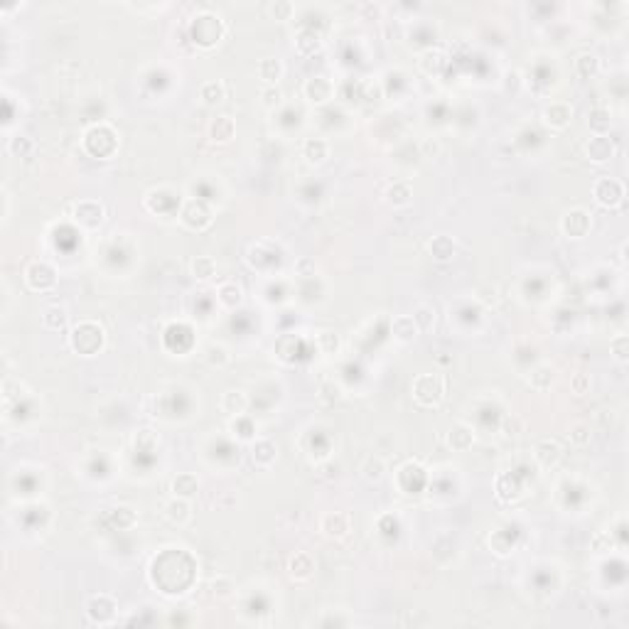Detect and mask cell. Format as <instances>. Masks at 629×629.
Listing matches in <instances>:
<instances>
[{"label":"cell","mask_w":629,"mask_h":629,"mask_svg":"<svg viewBox=\"0 0 629 629\" xmlns=\"http://www.w3.org/2000/svg\"><path fill=\"white\" fill-rule=\"evenodd\" d=\"M227 35V23L217 13H199L190 23V40L199 50H212Z\"/></svg>","instance_id":"obj_1"},{"label":"cell","mask_w":629,"mask_h":629,"mask_svg":"<svg viewBox=\"0 0 629 629\" xmlns=\"http://www.w3.org/2000/svg\"><path fill=\"white\" fill-rule=\"evenodd\" d=\"M69 347L81 356H94L106 347V329L94 319H81L72 327Z\"/></svg>","instance_id":"obj_2"},{"label":"cell","mask_w":629,"mask_h":629,"mask_svg":"<svg viewBox=\"0 0 629 629\" xmlns=\"http://www.w3.org/2000/svg\"><path fill=\"white\" fill-rule=\"evenodd\" d=\"M413 398L423 408H438L445 398V376L440 374H418L413 379Z\"/></svg>","instance_id":"obj_3"},{"label":"cell","mask_w":629,"mask_h":629,"mask_svg":"<svg viewBox=\"0 0 629 629\" xmlns=\"http://www.w3.org/2000/svg\"><path fill=\"white\" fill-rule=\"evenodd\" d=\"M72 219H74V224L79 229H84V232H96V229L106 222V209H103V204L96 202V199H81V202L74 204Z\"/></svg>","instance_id":"obj_4"},{"label":"cell","mask_w":629,"mask_h":629,"mask_svg":"<svg viewBox=\"0 0 629 629\" xmlns=\"http://www.w3.org/2000/svg\"><path fill=\"white\" fill-rule=\"evenodd\" d=\"M625 195H627L625 185H622V180H617V177H600V180H595V185H592V197L605 209H620L622 202H625Z\"/></svg>","instance_id":"obj_5"},{"label":"cell","mask_w":629,"mask_h":629,"mask_svg":"<svg viewBox=\"0 0 629 629\" xmlns=\"http://www.w3.org/2000/svg\"><path fill=\"white\" fill-rule=\"evenodd\" d=\"M177 219H180L187 229H192V232H204V229L212 224L214 214H212V207H209L204 199H187V202L182 204Z\"/></svg>","instance_id":"obj_6"},{"label":"cell","mask_w":629,"mask_h":629,"mask_svg":"<svg viewBox=\"0 0 629 629\" xmlns=\"http://www.w3.org/2000/svg\"><path fill=\"white\" fill-rule=\"evenodd\" d=\"M592 229V214L585 207H573L560 217V234L565 239L580 241L590 234Z\"/></svg>","instance_id":"obj_7"},{"label":"cell","mask_w":629,"mask_h":629,"mask_svg":"<svg viewBox=\"0 0 629 629\" xmlns=\"http://www.w3.org/2000/svg\"><path fill=\"white\" fill-rule=\"evenodd\" d=\"M334 94H337V86H334V81L329 76L317 74V76L305 79V84H302V96H305V101L314 108L327 106L334 98Z\"/></svg>","instance_id":"obj_8"},{"label":"cell","mask_w":629,"mask_h":629,"mask_svg":"<svg viewBox=\"0 0 629 629\" xmlns=\"http://www.w3.org/2000/svg\"><path fill=\"white\" fill-rule=\"evenodd\" d=\"M116 600L111 595H106V592L89 597L86 602V617L91 625H113L116 622Z\"/></svg>","instance_id":"obj_9"},{"label":"cell","mask_w":629,"mask_h":629,"mask_svg":"<svg viewBox=\"0 0 629 629\" xmlns=\"http://www.w3.org/2000/svg\"><path fill=\"white\" fill-rule=\"evenodd\" d=\"M25 283H28L30 290L47 293L57 285V271L50 264H45V261H33L25 268Z\"/></svg>","instance_id":"obj_10"},{"label":"cell","mask_w":629,"mask_h":629,"mask_svg":"<svg viewBox=\"0 0 629 629\" xmlns=\"http://www.w3.org/2000/svg\"><path fill=\"white\" fill-rule=\"evenodd\" d=\"M319 531L329 541H342L352 531V516L347 511H327L319 518Z\"/></svg>","instance_id":"obj_11"},{"label":"cell","mask_w":629,"mask_h":629,"mask_svg":"<svg viewBox=\"0 0 629 629\" xmlns=\"http://www.w3.org/2000/svg\"><path fill=\"white\" fill-rule=\"evenodd\" d=\"M541 120L550 130H565L573 120V106L568 101H550L543 108Z\"/></svg>","instance_id":"obj_12"},{"label":"cell","mask_w":629,"mask_h":629,"mask_svg":"<svg viewBox=\"0 0 629 629\" xmlns=\"http://www.w3.org/2000/svg\"><path fill=\"white\" fill-rule=\"evenodd\" d=\"M533 460L541 470H553L558 468V463L563 460V445L553 438H546L541 443H536L533 448Z\"/></svg>","instance_id":"obj_13"},{"label":"cell","mask_w":629,"mask_h":629,"mask_svg":"<svg viewBox=\"0 0 629 629\" xmlns=\"http://www.w3.org/2000/svg\"><path fill=\"white\" fill-rule=\"evenodd\" d=\"M236 135V120L232 116H227V113H219V116H214L212 120H209L207 125V138L212 140V143L217 145H227L232 143Z\"/></svg>","instance_id":"obj_14"},{"label":"cell","mask_w":629,"mask_h":629,"mask_svg":"<svg viewBox=\"0 0 629 629\" xmlns=\"http://www.w3.org/2000/svg\"><path fill=\"white\" fill-rule=\"evenodd\" d=\"M162 516L172 523V526H187L192 521V504L190 499H182V497H172L162 504Z\"/></svg>","instance_id":"obj_15"},{"label":"cell","mask_w":629,"mask_h":629,"mask_svg":"<svg viewBox=\"0 0 629 629\" xmlns=\"http://www.w3.org/2000/svg\"><path fill=\"white\" fill-rule=\"evenodd\" d=\"M615 143H612V138H607V135H592V138L585 143V155H588L590 162H595V165H605L607 160H612L615 157Z\"/></svg>","instance_id":"obj_16"},{"label":"cell","mask_w":629,"mask_h":629,"mask_svg":"<svg viewBox=\"0 0 629 629\" xmlns=\"http://www.w3.org/2000/svg\"><path fill=\"white\" fill-rule=\"evenodd\" d=\"M477 435H475V428L470 426V423H453L448 431V445L453 453H468V450L475 445Z\"/></svg>","instance_id":"obj_17"},{"label":"cell","mask_w":629,"mask_h":629,"mask_svg":"<svg viewBox=\"0 0 629 629\" xmlns=\"http://www.w3.org/2000/svg\"><path fill=\"white\" fill-rule=\"evenodd\" d=\"M249 393L241 391V389H227L222 393V398H219V408H222V413H227L229 418H236V416H244L246 411H249Z\"/></svg>","instance_id":"obj_18"},{"label":"cell","mask_w":629,"mask_h":629,"mask_svg":"<svg viewBox=\"0 0 629 629\" xmlns=\"http://www.w3.org/2000/svg\"><path fill=\"white\" fill-rule=\"evenodd\" d=\"M384 202L393 209H403L413 202V187L408 180H393L384 190Z\"/></svg>","instance_id":"obj_19"},{"label":"cell","mask_w":629,"mask_h":629,"mask_svg":"<svg viewBox=\"0 0 629 629\" xmlns=\"http://www.w3.org/2000/svg\"><path fill=\"white\" fill-rule=\"evenodd\" d=\"M288 575H290L295 583H307L314 575L312 555L305 553V550H298L295 555H290V560H288Z\"/></svg>","instance_id":"obj_20"},{"label":"cell","mask_w":629,"mask_h":629,"mask_svg":"<svg viewBox=\"0 0 629 629\" xmlns=\"http://www.w3.org/2000/svg\"><path fill=\"white\" fill-rule=\"evenodd\" d=\"M251 460H254V465L261 470L273 468V463L278 460V448H276L273 440H268V438L254 440V445H251Z\"/></svg>","instance_id":"obj_21"},{"label":"cell","mask_w":629,"mask_h":629,"mask_svg":"<svg viewBox=\"0 0 629 629\" xmlns=\"http://www.w3.org/2000/svg\"><path fill=\"white\" fill-rule=\"evenodd\" d=\"M329 153H332V145H329L327 138H305L302 140V157H305L307 165H324L327 162Z\"/></svg>","instance_id":"obj_22"},{"label":"cell","mask_w":629,"mask_h":629,"mask_svg":"<svg viewBox=\"0 0 629 629\" xmlns=\"http://www.w3.org/2000/svg\"><path fill=\"white\" fill-rule=\"evenodd\" d=\"M418 67H421L423 74L428 76H438L440 72L448 67V55H445L440 47H428V50L421 52V60H418Z\"/></svg>","instance_id":"obj_23"},{"label":"cell","mask_w":629,"mask_h":629,"mask_svg":"<svg viewBox=\"0 0 629 629\" xmlns=\"http://www.w3.org/2000/svg\"><path fill=\"white\" fill-rule=\"evenodd\" d=\"M391 337L398 344H411L418 337V327L411 314H396L391 319Z\"/></svg>","instance_id":"obj_24"},{"label":"cell","mask_w":629,"mask_h":629,"mask_svg":"<svg viewBox=\"0 0 629 629\" xmlns=\"http://www.w3.org/2000/svg\"><path fill=\"white\" fill-rule=\"evenodd\" d=\"M217 302L224 310H236L244 302V288L236 280H224L217 288Z\"/></svg>","instance_id":"obj_25"},{"label":"cell","mask_w":629,"mask_h":629,"mask_svg":"<svg viewBox=\"0 0 629 629\" xmlns=\"http://www.w3.org/2000/svg\"><path fill=\"white\" fill-rule=\"evenodd\" d=\"M428 254H431L435 261L445 264V261L455 259V254H458V244H455V239H453V236H448V234L433 236V239L428 241Z\"/></svg>","instance_id":"obj_26"},{"label":"cell","mask_w":629,"mask_h":629,"mask_svg":"<svg viewBox=\"0 0 629 629\" xmlns=\"http://www.w3.org/2000/svg\"><path fill=\"white\" fill-rule=\"evenodd\" d=\"M555 376H558L555 366H550V364H538V366H533V369L526 374V384L531 386L533 391H548L550 386L555 384Z\"/></svg>","instance_id":"obj_27"},{"label":"cell","mask_w":629,"mask_h":629,"mask_svg":"<svg viewBox=\"0 0 629 629\" xmlns=\"http://www.w3.org/2000/svg\"><path fill=\"white\" fill-rule=\"evenodd\" d=\"M170 492H172V497H182V499L192 502L199 492L197 475H192V472H182V475H177L175 480L170 482Z\"/></svg>","instance_id":"obj_28"},{"label":"cell","mask_w":629,"mask_h":629,"mask_svg":"<svg viewBox=\"0 0 629 629\" xmlns=\"http://www.w3.org/2000/svg\"><path fill=\"white\" fill-rule=\"evenodd\" d=\"M224 98H227V84L222 79H209L199 86V101L204 106H219L224 103Z\"/></svg>","instance_id":"obj_29"},{"label":"cell","mask_w":629,"mask_h":629,"mask_svg":"<svg viewBox=\"0 0 629 629\" xmlns=\"http://www.w3.org/2000/svg\"><path fill=\"white\" fill-rule=\"evenodd\" d=\"M256 72H259V79H264L266 86H276L283 79V74H285V64L278 57H264L259 62V67H256Z\"/></svg>","instance_id":"obj_30"},{"label":"cell","mask_w":629,"mask_h":629,"mask_svg":"<svg viewBox=\"0 0 629 629\" xmlns=\"http://www.w3.org/2000/svg\"><path fill=\"white\" fill-rule=\"evenodd\" d=\"M413 322H416L418 332H433L435 329V319H438V310H435L433 302H418L416 310H413Z\"/></svg>","instance_id":"obj_31"},{"label":"cell","mask_w":629,"mask_h":629,"mask_svg":"<svg viewBox=\"0 0 629 629\" xmlns=\"http://www.w3.org/2000/svg\"><path fill=\"white\" fill-rule=\"evenodd\" d=\"M322 45H324L322 35L314 33V30H310V28L300 30L295 38V50H298V55H302V57H310V55H314V52H319Z\"/></svg>","instance_id":"obj_32"},{"label":"cell","mask_w":629,"mask_h":629,"mask_svg":"<svg viewBox=\"0 0 629 629\" xmlns=\"http://www.w3.org/2000/svg\"><path fill=\"white\" fill-rule=\"evenodd\" d=\"M204 361H207L212 369H224V366L232 364V352H229L227 344L209 342L207 347H204Z\"/></svg>","instance_id":"obj_33"},{"label":"cell","mask_w":629,"mask_h":629,"mask_svg":"<svg viewBox=\"0 0 629 629\" xmlns=\"http://www.w3.org/2000/svg\"><path fill=\"white\" fill-rule=\"evenodd\" d=\"M190 273L199 283H209L217 276V261H214L212 256H195V259L190 261Z\"/></svg>","instance_id":"obj_34"},{"label":"cell","mask_w":629,"mask_h":629,"mask_svg":"<svg viewBox=\"0 0 629 629\" xmlns=\"http://www.w3.org/2000/svg\"><path fill=\"white\" fill-rule=\"evenodd\" d=\"M588 125L595 135H607V130L612 128V111L607 106H595L588 111Z\"/></svg>","instance_id":"obj_35"},{"label":"cell","mask_w":629,"mask_h":629,"mask_svg":"<svg viewBox=\"0 0 629 629\" xmlns=\"http://www.w3.org/2000/svg\"><path fill=\"white\" fill-rule=\"evenodd\" d=\"M575 74L580 79H595L600 74V57L592 55V52H583V55L575 57Z\"/></svg>","instance_id":"obj_36"},{"label":"cell","mask_w":629,"mask_h":629,"mask_svg":"<svg viewBox=\"0 0 629 629\" xmlns=\"http://www.w3.org/2000/svg\"><path fill=\"white\" fill-rule=\"evenodd\" d=\"M314 344H317L319 354L334 356L342 349V337H339L334 329H322V332H317V337H314Z\"/></svg>","instance_id":"obj_37"},{"label":"cell","mask_w":629,"mask_h":629,"mask_svg":"<svg viewBox=\"0 0 629 629\" xmlns=\"http://www.w3.org/2000/svg\"><path fill=\"white\" fill-rule=\"evenodd\" d=\"M472 298H475L477 305H482L484 310H489V307H497L502 300V293L497 285H492V283H482L480 288H475V293H472Z\"/></svg>","instance_id":"obj_38"},{"label":"cell","mask_w":629,"mask_h":629,"mask_svg":"<svg viewBox=\"0 0 629 629\" xmlns=\"http://www.w3.org/2000/svg\"><path fill=\"white\" fill-rule=\"evenodd\" d=\"M359 472H361V477H364L366 482H381V480H384V475H386V463L379 458V455H369V458L361 463Z\"/></svg>","instance_id":"obj_39"},{"label":"cell","mask_w":629,"mask_h":629,"mask_svg":"<svg viewBox=\"0 0 629 629\" xmlns=\"http://www.w3.org/2000/svg\"><path fill=\"white\" fill-rule=\"evenodd\" d=\"M111 523L116 528H120V531H128V528H133L135 523H138V514H135L133 506L118 504L116 509L111 511Z\"/></svg>","instance_id":"obj_40"},{"label":"cell","mask_w":629,"mask_h":629,"mask_svg":"<svg viewBox=\"0 0 629 629\" xmlns=\"http://www.w3.org/2000/svg\"><path fill=\"white\" fill-rule=\"evenodd\" d=\"M42 324L47 329H62L67 324V307L64 305H47L42 310Z\"/></svg>","instance_id":"obj_41"},{"label":"cell","mask_w":629,"mask_h":629,"mask_svg":"<svg viewBox=\"0 0 629 629\" xmlns=\"http://www.w3.org/2000/svg\"><path fill=\"white\" fill-rule=\"evenodd\" d=\"M236 592V583L229 575H217V578L209 583V595L214 597V600H229V597H234Z\"/></svg>","instance_id":"obj_42"},{"label":"cell","mask_w":629,"mask_h":629,"mask_svg":"<svg viewBox=\"0 0 629 629\" xmlns=\"http://www.w3.org/2000/svg\"><path fill=\"white\" fill-rule=\"evenodd\" d=\"M381 33H384V40L386 42H401L406 40V23H403L401 18H389L381 23Z\"/></svg>","instance_id":"obj_43"},{"label":"cell","mask_w":629,"mask_h":629,"mask_svg":"<svg viewBox=\"0 0 629 629\" xmlns=\"http://www.w3.org/2000/svg\"><path fill=\"white\" fill-rule=\"evenodd\" d=\"M610 354L617 364H622V366L629 364V337L627 334H615V337L610 339Z\"/></svg>","instance_id":"obj_44"},{"label":"cell","mask_w":629,"mask_h":629,"mask_svg":"<svg viewBox=\"0 0 629 629\" xmlns=\"http://www.w3.org/2000/svg\"><path fill=\"white\" fill-rule=\"evenodd\" d=\"M133 445L138 453H153V450H157V445H160V438H157V433H153L150 428H143V431L133 435Z\"/></svg>","instance_id":"obj_45"},{"label":"cell","mask_w":629,"mask_h":629,"mask_svg":"<svg viewBox=\"0 0 629 629\" xmlns=\"http://www.w3.org/2000/svg\"><path fill=\"white\" fill-rule=\"evenodd\" d=\"M8 153L13 157H30L35 153V143L28 135H13L8 140Z\"/></svg>","instance_id":"obj_46"},{"label":"cell","mask_w":629,"mask_h":629,"mask_svg":"<svg viewBox=\"0 0 629 629\" xmlns=\"http://www.w3.org/2000/svg\"><path fill=\"white\" fill-rule=\"evenodd\" d=\"M259 98H261V106L268 108V111H276V108L283 106V89L278 86H264L259 91Z\"/></svg>","instance_id":"obj_47"},{"label":"cell","mask_w":629,"mask_h":629,"mask_svg":"<svg viewBox=\"0 0 629 629\" xmlns=\"http://www.w3.org/2000/svg\"><path fill=\"white\" fill-rule=\"evenodd\" d=\"M592 438V431L588 423H573V426L568 428V440L573 448H585V445L590 443Z\"/></svg>","instance_id":"obj_48"},{"label":"cell","mask_w":629,"mask_h":629,"mask_svg":"<svg viewBox=\"0 0 629 629\" xmlns=\"http://www.w3.org/2000/svg\"><path fill=\"white\" fill-rule=\"evenodd\" d=\"M268 13L278 23H288V20H293V15H295V5H293L290 0H273V3L268 5Z\"/></svg>","instance_id":"obj_49"},{"label":"cell","mask_w":629,"mask_h":629,"mask_svg":"<svg viewBox=\"0 0 629 629\" xmlns=\"http://www.w3.org/2000/svg\"><path fill=\"white\" fill-rule=\"evenodd\" d=\"M317 398H319V403L332 406V403H337L339 398H342V386L334 384V381H322L317 389Z\"/></svg>","instance_id":"obj_50"},{"label":"cell","mask_w":629,"mask_h":629,"mask_svg":"<svg viewBox=\"0 0 629 629\" xmlns=\"http://www.w3.org/2000/svg\"><path fill=\"white\" fill-rule=\"evenodd\" d=\"M590 548H592V553H597V555L612 553V550H615V536H612V533H605V531L595 533L590 541Z\"/></svg>","instance_id":"obj_51"},{"label":"cell","mask_w":629,"mask_h":629,"mask_svg":"<svg viewBox=\"0 0 629 629\" xmlns=\"http://www.w3.org/2000/svg\"><path fill=\"white\" fill-rule=\"evenodd\" d=\"M295 276H300V278L317 276V264H314V259H310V256H300V259L295 261Z\"/></svg>","instance_id":"obj_52"},{"label":"cell","mask_w":629,"mask_h":629,"mask_svg":"<svg viewBox=\"0 0 629 629\" xmlns=\"http://www.w3.org/2000/svg\"><path fill=\"white\" fill-rule=\"evenodd\" d=\"M592 381L588 374H583V371H578V374L570 376V391L575 393V396H585V393L590 391Z\"/></svg>","instance_id":"obj_53"},{"label":"cell","mask_w":629,"mask_h":629,"mask_svg":"<svg viewBox=\"0 0 629 629\" xmlns=\"http://www.w3.org/2000/svg\"><path fill=\"white\" fill-rule=\"evenodd\" d=\"M502 428H504L506 438H516V435L523 433V423H521V418H518V416H504Z\"/></svg>","instance_id":"obj_54"},{"label":"cell","mask_w":629,"mask_h":629,"mask_svg":"<svg viewBox=\"0 0 629 629\" xmlns=\"http://www.w3.org/2000/svg\"><path fill=\"white\" fill-rule=\"evenodd\" d=\"M359 13L364 15V20H381L384 15V8L379 3H361L359 5Z\"/></svg>","instance_id":"obj_55"},{"label":"cell","mask_w":629,"mask_h":629,"mask_svg":"<svg viewBox=\"0 0 629 629\" xmlns=\"http://www.w3.org/2000/svg\"><path fill=\"white\" fill-rule=\"evenodd\" d=\"M504 94H518V89H521V74L518 72H509V74L504 76Z\"/></svg>","instance_id":"obj_56"},{"label":"cell","mask_w":629,"mask_h":629,"mask_svg":"<svg viewBox=\"0 0 629 629\" xmlns=\"http://www.w3.org/2000/svg\"><path fill=\"white\" fill-rule=\"evenodd\" d=\"M352 620H347V617H324V620H319L317 625L319 627H347Z\"/></svg>","instance_id":"obj_57"},{"label":"cell","mask_w":629,"mask_h":629,"mask_svg":"<svg viewBox=\"0 0 629 629\" xmlns=\"http://www.w3.org/2000/svg\"><path fill=\"white\" fill-rule=\"evenodd\" d=\"M3 204H5V209H3V222H8V219H10V195H8V192H3Z\"/></svg>","instance_id":"obj_58"}]
</instances>
